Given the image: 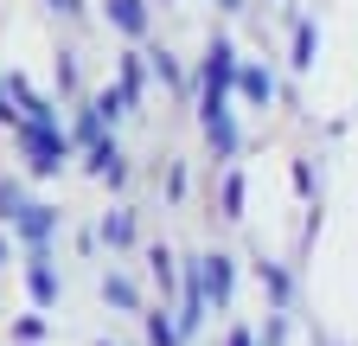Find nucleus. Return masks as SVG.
Instances as JSON below:
<instances>
[{"mask_svg": "<svg viewBox=\"0 0 358 346\" xmlns=\"http://www.w3.org/2000/svg\"><path fill=\"white\" fill-rule=\"evenodd\" d=\"M115 20H122V26L134 32V26H141V7H134V0H115Z\"/></svg>", "mask_w": 358, "mask_h": 346, "instance_id": "f257e3e1", "label": "nucleus"}]
</instances>
